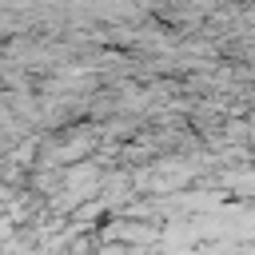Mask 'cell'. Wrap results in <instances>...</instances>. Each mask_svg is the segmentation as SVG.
<instances>
[{
	"mask_svg": "<svg viewBox=\"0 0 255 255\" xmlns=\"http://www.w3.org/2000/svg\"><path fill=\"white\" fill-rule=\"evenodd\" d=\"M100 255H128V251H124V247H120V243H112V247H104V251H100Z\"/></svg>",
	"mask_w": 255,
	"mask_h": 255,
	"instance_id": "obj_1",
	"label": "cell"
}]
</instances>
